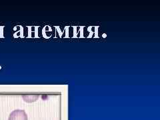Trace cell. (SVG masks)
Returning <instances> with one entry per match:
<instances>
[{
  "mask_svg": "<svg viewBox=\"0 0 160 120\" xmlns=\"http://www.w3.org/2000/svg\"><path fill=\"white\" fill-rule=\"evenodd\" d=\"M8 120H28V115L24 110L16 109L10 113Z\"/></svg>",
  "mask_w": 160,
  "mask_h": 120,
  "instance_id": "cell-1",
  "label": "cell"
},
{
  "mask_svg": "<svg viewBox=\"0 0 160 120\" xmlns=\"http://www.w3.org/2000/svg\"><path fill=\"white\" fill-rule=\"evenodd\" d=\"M22 98L26 102L28 103H32L36 102V100L39 98L38 96H36V95H26V96H23Z\"/></svg>",
  "mask_w": 160,
  "mask_h": 120,
  "instance_id": "cell-2",
  "label": "cell"
}]
</instances>
